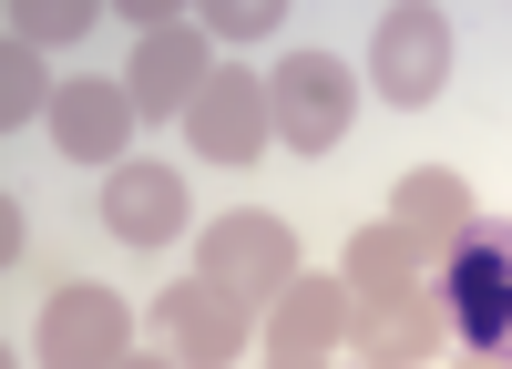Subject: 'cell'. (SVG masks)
I'll use <instances>...</instances> for the list:
<instances>
[{"label": "cell", "mask_w": 512, "mask_h": 369, "mask_svg": "<svg viewBox=\"0 0 512 369\" xmlns=\"http://www.w3.org/2000/svg\"><path fill=\"white\" fill-rule=\"evenodd\" d=\"M195 277L226 287L236 308H277L287 287L308 277V267H297V226L267 216V205H236V216H216V226L195 236Z\"/></svg>", "instance_id": "1"}, {"label": "cell", "mask_w": 512, "mask_h": 369, "mask_svg": "<svg viewBox=\"0 0 512 369\" xmlns=\"http://www.w3.org/2000/svg\"><path fill=\"white\" fill-rule=\"evenodd\" d=\"M441 298H451V328L472 359H502L512 369V236L502 226H472L441 267Z\"/></svg>", "instance_id": "2"}, {"label": "cell", "mask_w": 512, "mask_h": 369, "mask_svg": "<svg viewBox=\"0 0 512 369\" xmlns=\"http://www.w3.org/2000/svg\"><path fill=\"white\" fill-rule=\"evenodd\" d=\"M267 113H277V144L287 154H328L338 134H349V113H359V82L338 52H287L267 72Z\"/></svg>", "instance_id": "3"}, {"label": "cell", "mask_w": 512, "mask_h": 369, "mask_svg": "<svg viewBox=\"0 0 512 369\" xmlns=\"http://www.w3.org/2000/svg\"><path fill=\"white\" fill-rule=\"evenodd\" d=\"M441 82H451V21L431 11V0L379 11V31H369V93L400 103V113H420Z\"/></svg>", "instance_id": "4"}, {"label": "cell", "mask_w": 512, "mask_h": 369, "mask_svg": "<svg viewBox=\"0 0 512 369\" xmlns=\"http://www.w3.org/2000/svg\"><path fill=\"white\" fill-rule=\"evenodd\" d=\"M31 359L41 369H113V359H134V308H123L113 287H62V298L41 308V328H31Z\"/></svg>", "instance_id": "5"}, {"label": "cell", "mask_w": 512, "mask_h": 369, "mask_svg": "<svg viewBox=\"0 0 512 369\" xmlns=\"http://www.w3.org/2000/svg\"><path fill=\"white\" fill-rule=\"evenodd\" d=\"M246 328H256V308H236L226 287H205V277H185V287L154 298V339H164V359H185V369H236Z\"/></svg>", "instance_id": "6"}, {"label": "cell", "mask_w": 512, "mask_h": 369, "mask_svg": "<svg viewBox=\"0 0 512 369\" xmlns=\"http://www.w3.org/2000/svg\"><path fill=\"white\" fill-rule=\"evenodd\" d=\"M185 144L205 154V164H256L277 144V113H267V72H216L195 93V113H185Z\"/></svg>", "instance_id": "7"}, {"label": "cell", "mask_w": 512, "mask_h": 369, "mask_svg": "<svg viewBox=\"0 0 512 369\" xmlns=\"http://www.w3.org/2000/svg\"><path fill=\"white\" fill-rule=\"evenodd\" d=\"M216 41H205V21H175V31H154V41H134V72H123V93H134V113L144 123H185L195 113V93L216 82Z\"/></svg>", "instance_id": "8"}, {"label": "cell", "mask_w": 512, "mask_h": 369, "mask_svg": "<svg viewBox=\"0 0 512 369\" xmlns=\"http://www.w3.org/2000/svg\"><path fill=\"white\" fill-rule=\"evenodd\" d=\"M451 339H461V328H451V298H441V287L390 298V308H359V328H349V349H359L369 369H431Z\"/></svg>", "instance_id": "9"}, {"label": "cell", "mask_w": 512, "mask_h": 369, "mask_svg": "<svg viewBox=\"0 0 512 369\" xmlns=\"http://www.w3.org/2000/svg\"><path fill=\"white\" fill-rule=\"evenodd\" d=\"M185 216H195V195H185L175 164H113V175H103V226L123 246H175Z\"/></svg>", "instance_id": "10"}, {"label": "cell", "mask_w": 512, "mask_h": 369, "mask_svg": "<svg viewBox=\"0 0 512 369\" xmlns=\"http://www.w3.org/2000/svg\"><path fill=\"white\" fill-rule=\"evenodd\" d=\"M359 328V298H349V277H297L287 298L267 308V359H328L338 339Z\"/></svg>", "instance_id": "11"}, {"label": "cell", "mask_w": 512, "mask_h": 369, "mask_svg": "<svg viewBox=\"0 0 512 369\" xmlns=\"http://www.w3.org/2000/svg\"><path fill=\"white\" fill-rule=\"evenodd\" d=\"M338 277H349V298H359V308H390V298H420V287H441V267L420 257V246H410V226H390V216L349 236Z\"/></svg>", "instance_id": "12"}, {"label": "cell", "mask_w": 512, "mask_h": 369, "mask_svg": "<svg viewBox=\"0 0 512 369\" xmlns=\"http://www.w3.org/2000/svg\"><path fill=\"white\" fill-rule=\"evenodd\" d=\"M134 93L123 82H62V103H52V144L72 164H123V144H134Z\"/></svg>", "instance_id": "13"}, {"label": "cell", "mask_w": 512, "mask_h": 369, "mask_svg": "<svg viewBox=\"0 0 512 369\" xmlns=\"http://www.w3.org/2000/svg\"><path fill=\"white\" fill-rule=\"evenodd\" d=\"M390 226H410L420 257L451 267V246L472 236V185H461L451 164H420V175H400V195H390Z\"/></svg>", "instance_id": "14"}, {"label": "cell", "mask_w": 512, "mask_h": 369, "mask_svg": "<svg viewBox=\"0 0 512 369\" xmlns=\"http://www.w3.org/2000/svg\"><path fill=\"white\" fill-rule=\"evenodd\" d=\"M52 103H62V82L41 72V52L11 41V52H0V123H11V134H21V123H52Z\"/></svg>", "instance_id": "15"}, {"label": "cell", "mask_w": 512, "mask_h": 369, "mask_svg": "<svg viewBox=\"0 0 512 369\" xmlns=\"http://www.w3.org/2000/svg\"><path fill=\"white\" fill-rule=\"evenodd\" d=\"M82 31H93L82 0H21V11H11V41H21V52H72Z\"/></svg>", "instance_id": "16"}, {"label": "cell", "mask_w": 512, "mask_h": 369, "mask_svg": "<svg viewBox=\"0 0 512 369\" xmlns=\"http://www.w3.org/2000/svg\"><path fill=\"white\" fill-rule=\"evenodd\" d=\"M267 31H287L277 0H216L205 11V41H267Z\"/></svg>", "instance_id": "17"}, {"label": "cell", "mask_w": 512, "mask_h": 369, "mask_svg": "<svg viewBox=\"0 0 512 369\" xmlns=\"http://www.w3.org/2000/svg\"><path fill=\"white\" fill-rule=\"evenodd\" d=\"M31 257V216H21V195H0V267H21Z\"/></svg>", "instance_id": "18"}, {"label": "cell", "mask_w": 512, "mask_h": 369, "mask_svg": "<svg viewBox=\"0 0 512 369\" xmlns=\"http://www.w3.org/2000/svg\"><path fill=\"white\" fill-rule=\"evenodd\" d=\"M113 369H185V359H144V349H134V359H113Z\"/></svg>", "instance_id": "19"}, {"label": "cell", "mask_w": 512, "mask_h": 369, "mask_svg": "<svg viewBox=\"0 0 512 369\" xmlns=\"http://www.w3.org/2000/svg\"><path fill=\"white\" fill-rule=\"evenodd\" d=\"M451 369H502V359H472V349H461V359H451Z\"/></svg>", "instance_id": "20"}, {"label": "cell", "mask_w": 512, "mask_h": 369, "mask_svg": "<svg viewBox=\"0 0 512 369\" xmlns=\"http://www.w3.org/2000/svg\"><path fill=\"white\" fill-rule=\"evenodd\" d=\"M267 369H328V359H267Z\"/></svg>", "instance_id": "21"}]
</instances>
